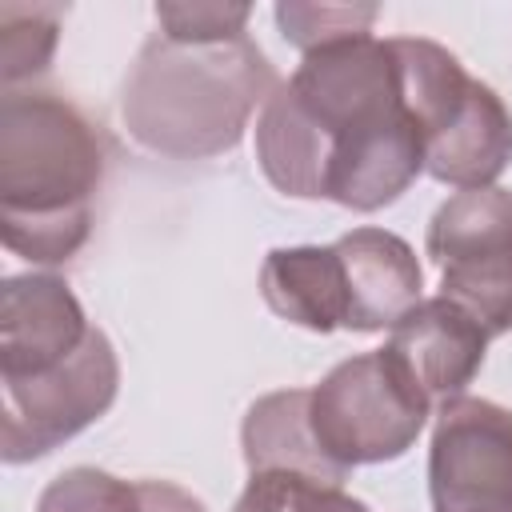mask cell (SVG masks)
I'll list each match as a JSON object with an SVG mask.
<instances>
[{
	"mask_svg": "<svg viewBox=\"0 0 512 512\" xmlns=\"http://www.w3.org/2000/svg\"><path fill=\"white\" fill-rule=\"evenodd\" d=\"M268 184L352 212L396 204L424 172V136L404 96L396 36H348L304 52L256 120Z\"/></svg>",
	"mask_w": 512,
	"mask_h": 512,
	"instance_id": "cell-1",
	"label": "cell"
},
{
	"mask_svg": "<svg viewBox=\"0 0 512 512\" xmlns=\"http://www.w3.org/2000/svg\"><path fill=\"white\" fill-rule=\"evenodd\" d=\"M104 184L96 124L56 92H4L0 100V236L32 264H68L92 236Z\"/></svg>",
	"mask_w": 512,
	"mask_h": 512,
	"instance_id": "cell-2",
	"label": "cell"
},
{
	"mask_svg": "<svg viewBox=\"0 0 512 512\" xmlns=\"http://www.w3.org/2000/svg\"><path fill=\"white\" fill-rule=\"evenodd\" d=\"M280 76L252 36L184 44L152 32L120 88L128 136L168 160H208L232 152Z\"/></svg>",
	"mask_w": 512,
	"mask_h": 512,
	"instance_id": "cell-3",
	"label": "cell"
},
{
	"mask_svg": "<svg viewBox=\"0 0 512 512\" xmlns=\"http://www.w3.org/2000/svg\"><path fill=\"white\" fill-rule=\"evenodd\" d=\"M404 96L424 136V172L460 192L492 188L512 164V112L436 40L396 36Z\"/></svg>",
	"mask_w": 512,
	"mask_h": 512,
	"instance_id": "cell-4",
	"label": "cell"
},
{
	"mask_svg": "<svg viewBox=\"0 0 512 512\" xmlns=\"http://www.w3.org/2000/svg\"><path fill=\"white\" fill-rule=\"evenodd\" d=\"M312 432L344 472L400 460L432 416V400L388 348L340 360L308 400Z\"/></svg>",
	"mask_w": 512,
	"mask_h": 512,
	"instance_id": "cell-5",
	"label": "cell"
},
{
	"mask_svg": "<svg viewBox=\"0 0 512 512\" xmlns=\"http://www.w3.org/2000/svg\"><path fill=\"white\" fill-rule=\"evenodd\" d=\"M440 268V296L468 308L488 336L512 332V192L468 188L448 196L424 236Z\"/></svg>",
	"mask_w": 512,
	"mask_h": 512,
	"instance_id": "cell-6",
	"label": "cell"
},
{
	"mask_svg": "<svg viewBox=\"0 0 512 512\" xmlns=\"http://www.w3.org/2000/svg\"><path fill=\"white\" fill-rule=\"evenodd\" d=\"M120 392V360L104 328H92L76 356L28 380H0V456L28 464L96 424Z\"/></svg>",
	"mask_w": 512,
	"mask_h": 512,
	"instance_id": "cell-7",
	"label": "cell"
},
{
	"mask_svg": "<svg viewBox=\"0 0 512 512\" xmlns=\"http://www.w3.org/2000/svg\"><path fill=\"white\" fill-rule=\"evenodd\" d=\"M432 512H512V412L456 396L436 408L428 448Z\"/></svg>",
	"mask_w": 512,
	"mask_h": 512,
	"instance_id": "cell-8",
	"label": "cell"
},
{
	"mask_svg": "<svg viewBox=\"0 0 512 512\" xmlns=\"http://www.w3.org/2000/svg\"><path fill=\"white\" fill-rule=\"evenodd\" d=\"M96 324L84 316L68 280L24 272L0 284V380H28L80 352Z\"/></svg>",
	"mask_w": 512,
	"mask_h": 512,
	"instance_id": "cell-9",
	"label": "cell"
},
{
	"mask_svg": "<svg viewBox=\"0 0 512 512\" xmlns=\"http://www.w3.org/2000/svg\"><path fill=\"white\" fill-rule=\"evenodd\" d=\"M488 328L448 296H428L388 328V352L432 404L468 392L488 356Z\"/></svg>",
	"mask_w": 512,
	"mask_h": 512,
	"instance_id": "cell-10",
	"label": "cell"
},
{
	"mask_svg": "<svg viewBox=\"0 0 512 512\" xmlns=\"http://www.w3.org/2000/svg\"><path fill=\"white\" fill-rule=\"evenodd\" d=\"M344 268V328L348 332H384L424 296V268L408 240L388 228H352L336 244Z\"/></svg>",
	"mask_w": 512,
	"mask_h": 512,
	"instance_id": "cell-11",
	"label": "cell"
},
{
	"mask_svg": "<svg viewBox=\"0 0 512 512\" xmlns=\"http://www.w3.org/2000/svg\"><path fill=\"white\" fill-rule=\"evenodd\" d=\"M312 388H280L260 396L240 424V448L248 472H300L344 488L348 472L328 460L308 416Z\"/></svg>",
	"mask_w": 512,
	"mask_h": 512,
	"instance_id": "cell-12",
	"label": "cell"
},
{
	"mask_svg": "<svg viewBox=\"0 0 512 512\" xmlns=\"http://www.w3.org/2000/svg\"><path fill=\"white\" fill-rule=\"evenodd\" d=\"M260 296L264 304L308 332H336L344 328V268L336 248L300 244V248H272L260 264Z\"/></svg>",
	"mask_w": 512,
	"mask_h": 512,
	"instance_id": "cell-13",
	"label": "cell"
},
{
	"mask_svg": "<svg viewBox=\"0 0 512 512\" xmlns=\"http://www.w3.org/2000/svg\"><path fill=\"white\" fill-rule=\"evenodd\" d=\"M64 8L56 4H0V80L12 92L48 68L56 52Z\"/></svg>",
	"mask_w": 512,
	"mask_h": 512,
	"instance_id": "cell-14",
	"label": "cell"
},
{
	"mask_svg": "<svg viewBox=\"0 0 512 512\" xmlns=\"http://www.w3.org/2000/svg\"><path fill=\"white\" fill-rule=\"evenodd\" d=\"M36 512H144V496L140 484L80 464L44 484Z\"/></svg>",
	"mask_w": 512,
	"mask_h": 512,
	"instance_id": "cell-15",
	"label": "cell"
},
{
	"mask_svg": "<svg viewBox=\"0 0 512 512\" xmlns=\"http://www.w3.org/2000/svg\"><path fill=\"white\" fill-rule=\"evenodd\" d=\"M376 16H380L376 4H296V0L276 4L280 36L300 52H312L348 36H368Z\"/></svg>",
	"mask_w": 512,
	"mask_h": 512,
	"instance_id": "cell-16",
	"label": "cell"
},
{
	"mask_svg": "<svg viewBox=\"0 0 512 512\" xmlns=\"http://www.w3.org/2000/svg\"><path fill=\"white\" fill-rule=\"evenodd\" d=\"M252 4H220V0H160L156 4V24L168 40L184 44H216V40H236L248 36Z\"/></svg>",
	"mask_w": 512,
	"mask_h": 512,
	"instance_id": "cell-17",
	"label": "cell"
},
{
	"mask_svg": "<svg viewBox=\"0 0 512 512\" xmlns=\"http://www.w3.org/2000/svg\"><path fill=\"white\" fill-rule=\"evenodd\" d=\"M340 488L300 472H248L232 512H332Z\"/></svg>",
	"mask_w": 512,
	"mask_h": 512,
	"instance_id": "cell-18",
	"label": "cell"
},
{
	"mask_svg": "<svg viewBox=\"0 0 512 512\" xmlns=\"http://www.w3.org/2000/svg\"><path fill=\"white\" fill-rule=\"evenodd\" d=\"M140 496H144V512H208L188 488L172 480H140Z\"/></svg>",
	"mask_w": 512,
	"mask_h": 512,
	"instance_id": "cell-19",
	"label": "cell"
},
{
	"mask_svg": "<svg viewBox=\"0 0 512 512\" xmlns=\"http://www.w3.org/2000/svg\"><path fill=\"white\" fill-rule=\"evenodd\" d=\"M332 512H372L368 504H360L356 496H348L344 488H340V496H336V504H332Z\"/></svg>",
	"mask_w": 512,
	"mask_h": 512,
	"instance_id": "cell-20",
	"label": "cell"
}]
</instances>
